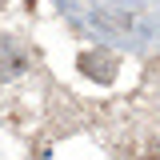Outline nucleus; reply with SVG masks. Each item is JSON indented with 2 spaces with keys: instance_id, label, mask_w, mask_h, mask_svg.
<instances>
[{
  "instance_id": "f257e3e1",
  "label": "nucleus",
  "mask_w": 160,
  "mask_h": 160,
  "mask_svg": "<svg viewBox=\"0 0 160 160\" xmlns=\"http://www.w3.org/2000/svg\"><path fill=\"white\" fill-rule=\"evenodd\" d=\"M80 68H84V76L104 80V84L116 76V60L108 56V52H84V56H80Z\"/></svg>"
}]
</instances>
